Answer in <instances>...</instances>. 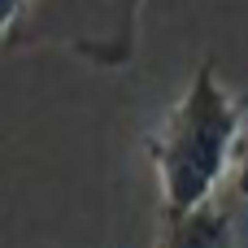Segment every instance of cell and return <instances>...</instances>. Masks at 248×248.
Instances as JSON below:
<instances>
[{
	"label": "cell",
	"mask_w": 248,
	"mask_h": 248,
	"mask_svg": "<svg viewBox=\"0 0 248 248\" xmlns=\"http://www.w3.org/2000/svg\"><path fill=\"white\" fill-rule=\"evenodd\" d=\"M244 131L248 122L240 100L227 92L214 61H201L174 109H166V118L144 135V153L157 170L161 218L192 214L227 187Z\"/></svg>",
	"instance_id": "obj_1"
},
{
	"label": "cell",
	"mask_w": 248,
	"mask_h": 248,
	"mask_svg": "<svg viewBox=\"0 0 248 248\" xmlns=\"http://www.w3.org/2000/svg\"><path fill=\"white\" fill-rule=\"evenodd\" d=\"M144 0H31L4 48H61L87 65L122 70L140 44Z\"/></svg>",
	"instance_id": "obj_2"
},
{
	"label": "cell",
	"mask_w": 248,
	"mask_h": 248,
	"mask_svg": "<svg viewBox=\"0 0 248 248\" xmlns=\"http://www.w3.org/2000/svg\"><path fill=\"white\" fill-rule=\"evenodd\" d=\"M248 201L231 187V196H214L192 214L161 218L157 244L153 248H235L240 244V209Z\"/></svg>",
	"instance_id": "obj_3"
},
{
	"label": "cell",
	"mask_w": 248,
	"mask_h": 248,
	"mask_svg": "<svg viewBox=\"0 0 248 248\" xmlns=\"http://www.w3.org/2000/svg\"><path fill=\"white\" fill-rule=\"evenodd\" d=\"M26 9H31V0H0V44L13 35V26L22 22Z\"/></svg>",
	"instance_id": "obj_4"
},
{
	"label": "cell",
	"mask_w": 248,
	"mask_h": 248,
	"mask_svg": "<svg viewBox=\"0 0 248 248\" xmlns=\"http://www.w3.org/2000/svg\"><path fill=\"white\" fill-rule=\"evenodd\" d=\"M231 187L248 201V131H244V144H240V161H235V174H231Z\"/></svg>",
	"instance_id": "obj_5"
}]
</instances>
